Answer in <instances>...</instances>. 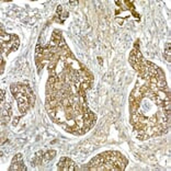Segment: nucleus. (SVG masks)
Listing matches in <instances>:
<instances>
[{"instance_id":"obj_1","label":"nucleus","mask_w":171,"mask_h":171,"mask_svg":"<svg viewBox=\"0 0 171 171\" xmlns=\"http://www.w3.org/2000/svg\"><path fill=\"white\" fill-rule=\"evenodd\" d=\"M57 168L59 170H63V171H75V170H78V167L77 165L71 161L69 158H66L64 157L62 159L59 160L58 163H57Z\"/></svg>"},{"instance_id":"obj_2","label":"nucleus","mask_w":171,"mask_h":171,"mask_svg":"<svg viewBox=\"0 0 171 171\" xmlns=\"http://www.w3.org/2000/svg\"><path fill=\"white\" fill-rule=\"evenodd\" d=\"M10 171H14V170H27V167L23 165V158H22V155L21 154H18L13 157L11 162V166L9 168Z\"/></svg>"},{"instance_id":"obj_3","label":"nucleus","mask_w":171,"mask_h":171,"mask_svg":"<svg viewBox=\"0 0 171 171\" xmlns=\"http://www.w3.org/2000/svg\"><path fill=\"white\" fill-rule=\"evenodd\" d=\"M56 156V152L55 150H48V152H44L43 155V161L44 162H48L50 160H52Z\"/></svg>"},{"instance_id":"obj_4","label":"nucleus","mask_w":171,"mask_h":171,"mask_svg":"<svg viewBox=\"0 0 171 171\" xmlns=\"http://www.w3.org/2000/svg\"><path fill=\"white\" fill-rule=\"evenodd\" d=\"M170 46H171V44L169 42L168 43H166L165 44V53H163V55H165V57H166V59H167V62H169L170 63V60H171V56H170V54H171V50H170Z\"/></svg>"},{"instance_id":"obj_5","label":"nucleus","mask_w":171,"mask_h":171,"mask_svg":"<svg viewBox=\"0 0 171 171\" xmlns=\"http://www.w3.org/2000/svg\"><path fill=\"white\" fill-rule=\"evenodd\" d=\"M0 98H1V103H4V90H1L0 91Z\"/></svg>"},{"instance_id":"obj_6","label":"nucleus","mask_w":171,"mask_h":171,"mask_svg":"<svg viewBox=\"0 0 171 171\" xmlns=\"http://www.w3.org/2000/svg\"><path fill=\"white\" fill-rule=\"evenodd\" d=\"M62 10H63L62 6H58V7H57V13H59V14H60V12H62Z\"/></svg>"},{"instance_id":"obj_7","label":"nucleus","mask_w":171,"mask_h":171,"mask_svg":"<svg viewBox=\"0 0 171 171\" xmlns=\"http://www.w3.org/2000/svg\"><path fill=\"white\" fill-rule=\"evenodd\" d=\"M69 4H71V6H75V4H78V2H77V1H70Z\"/></svg>"}]
</instances>
